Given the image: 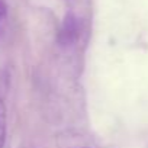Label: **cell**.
<instances>
[{"label": "cell", "instance_id": "obj_1", "mask_svg": "<svg viewBox=\"0 0 148 148\" xmlns=\"http://www.w3.org/2000/svg\"><path fill=\"white\" fill-rule=\"evenodd\" d=\"M82 29H83V23L82 19L79 16H76L74 13H67L60 29H58V35H57V42L60 47L62 48H71L77 44V41L80 39L82 35Z\"/></svg>", "mask_w": 148, "mask_h": 148}, {"label": "cell", "instance_id": "obj_2", "mask_svg": "<svg viewBox=\"0 0 148 148\" xmlns=\"http://www.w3.org/2000/svg\"><path fill=\"white\" fill-rule=\"evenodd\" d=\"M6 142V108L0 97V148H3Z\"/></svg>", "mask_w": 148, "mask_h": 148}, {"label": "cell", "instance_id": "obj_3", "mask_svg": "<svg viewBox=\"0 0 148 148\" xmlns=\"http://www.w3.org/2000/svg\"><path fill=\"white\" fill-rule=\"evenodd\" d=\"M6 12H8V8H6V5L0 0V21H2L5 16H6Z\"/></svg>", "mask_w": 148, "mask_h": 148}]
</instances>
